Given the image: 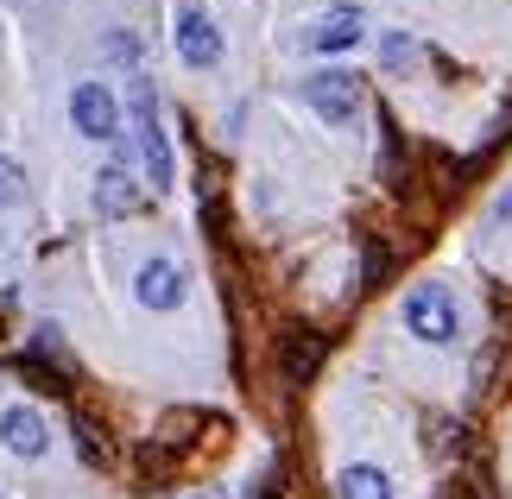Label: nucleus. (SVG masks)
<instances>
[{
    "label": "nucleus",
    "mask_w": 512,
    "mask_h": 499,
    "mask_svg": "<svg viewBox=\"0 0 512 499\" xmlns=\"http://www.w3.org/2000/svg\"><path fill=\"white\" fill-rule=\"evenodd\" d=\"M0 443H7L13 455H45L51 430H45V417H38L32 405H7L0 411Z\"/></svg>",
    "instance_id": "nucleus-6"
},
{
    "label": "nucleus",
    "mask_w": 512,
    "mask_h": 499,
    "mask_svg": "<svg viewBox=\"0 0 512 499\" xmlns=\"http://www.w3.org/2000/svg\"><path fill=\"white\" fill-rule=\"evenodd\" d=\"M177 57H184L190 70H209L215 57H222V32H215V19L203 7H184V13H177Z\"/></svg>",
    "instance_id": "nucleus-4"
},
{
    "label": "nucleus",
    "mask_w": 512,
    "mask_h": 499,
    "mask_svg": "<svg viewBox=\"0 0 512 499\" xmlns=\"http://www.w3.org/2000/svg\"><path fill=\"white\" fill-rule=\"evenodd\" d=\"M95 209H102V215H133V209H140V190H133V177L121 165L102 171V184H95Z\"/></svg>",
    "instance_id": "nucleus-9"
},
{
    "label": "nucleus",
    "mask_w": 512,
    "mask_h": 499,
    "mask_svg": "<svg viewBox=\"0 0 512 499\" xmlns=\"http://www.w3.org/2000/svg\"><path fill=\"white\" fill-rule=\"evenodd\" d=\"M361 26H367L361 7H329L317 19V32H310V45H317V51H348L354 38H361Z\"/></svg>",
    "instance_id": "nucleus-8"
},
{
    "label": "nucleus",
    "mask_w": 512,
    "mask_h": 499,
    "mask_svg": "<svg viewBox=\"0 0 512 499\" xmlns=\"http://www.w3.org/2000/svg\"><path fill=\"white\" fill-rule=\"evenodd\" d=\"M405 329L418 342H456V297H449V285H437V278L411 285L405 291Z\"/></svg>",
    "instance_id": "nucleus-1"
},
{
    "label": "nucleus",
    "mask_w": 512,
    "mask_h": 499,
    "mask_svg": "<svg viewBox=\"0 0 512 499\" xmlns=\"http://www.w3.org/2000/svg\"><path fill=\"white\" fill-rule=\"evenodd\" d=\"M133 127H140V152H146L152 190H171V146H165V133H159V121H133Z\"/></svg>",
    "instance_id": "nucleus-11"
},
{
    "label": "nucleus",
    "mask_w": 512,
    "mask_h": 499,
    "mask_svg": "<svg viewBox=\"0 0 512 499\" xmlns=\"http://www.w3.org/2000/svg\"><path fill=\"white\" fill-rule=\"evenodd\" d=\"M0 203H26V184H19L13 158H0Z\"/></svg>",
    "instance_id": "nucleus-12"
},
{
    "label": "nucleus",
    "mask_w": 512,
    "mask_h": 499,
    "mask_svg": "<svg viewBox=\"0 0 512 499\" xmlns=\"http://www.w3.org/2000/svg\"><path fill=\"white\" fill-rule=\"evenodd\" d=\"M304 102L317 108L329 127H348L354 114H361V76H354V70H317L304 83Z\"/></svg>",
    "instance_id": "nucleus-2"
},
{
    "label": "nucleus",
    "mask_w": 512,
    "mask_h": 499,
    "mask_svg": "<svg viewBox=\"0 0 512 499\" xmlns=\"http://www.w3.org/2000/svg\"><path fill=\"white\" fill-rule=\"evenodd\" d=\"M336 493H342V499H392V481H386L380 468L354 462V468H342V474H336Z\"/></svg>",
    "instance_id": "nucleus-10"
},
{
    "label": "nucleus",
    "mask_w": 512,
    "mask_h": 499,
    "mask_svg": "<svg viewBox=\"0 0 512 499\" xmlns=\"http://www.w3.org/2000/svg\"><path fill=\"white\" fill-rule=\"evenodd\" d=\"M184 266H177V259H146L140 266V278H133V297H140L146 310H177L184 304Z\"/></svg>",
    "instance_id": "nucleus-5"
},
{
    "label": "nucleus",
    "mask_w": 512,
    "mask_h": 499,
    "mask_svg": "<svg viewBox=\"0 0 512 499\" xmlns=\"http://www.w3.org/2000/svg\"><path fill=\"white\" fill-rule=\"evenodd\" d=\"M279 354H285V379H317V367H323V335H310V329H285L279 335Z\"/></svg>",
    "instance_id": "nucleus-7"
},
{
    "label": "nucleus",
    "mask_w": 512,
    "mask_h": 499,
    "mask_svg": "<svg viewBox=\"0 0 512 499\" xmlns=\"http://www.w3.org/2000/svg\"><path fill=\"white\" fill-rule=\"evenodd\" d=\"M70 121L83 139H121V102H114L102 83H83L70 95Z\"/></svg>",
    "instance_id": "nucleus-3"
}]
</instances>
